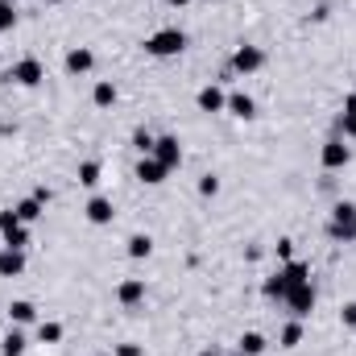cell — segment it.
Listing matches in <instances>:
<instances>
[{
    "mask_svg": "<svg viewBox=\"0 0 356 356\" xmlns=\"http://www.w3.org/2000/svg\"><path fill=\"white\" fill-rule=\"evenodd\" d=\"M186 33L178 29V25H166V29H158V33H149L145 38V54L149 58H178L182 50H186Z\"/></svg>",
    "mask_w": 356,
    "mask_h": 356,
    "instance_id": "cell-1",
    "label": "cell"
},
{
    "mask_svg": "<svg viewBox=\"0 0 356 356\" xmlns=\"http://www.w3.org/2000/svg\"><path fill=\"white\" fill-rule=\"evenodd\" d=\"M327 236H332L336 245H356V203L340 199V203L332 207V216H327Z\"/></svg>",
    "mask_w": 356,
    "mask_h": 356,
    "instance_id": "cell-2",
    "label": "cell"
},
{
    "mask_svg": "<svg viewBox=\"0 0 356 356\" xmlns=\"http://www.w3.org/2000/svg\"><path fill=\"white\" fill-rule=\"evenodd\" d=\"M4 83H13V88H42L46 83V67H42V58H17L4 75H0Z\"/></svg>",
    "mask_w": 356,
    "mask_h": 356,
    "instance_id": "cell-3",
    "label": "cell"
},
{
    "mask_svg": "<svg viewBox=\"0 0 356 356\" xmlns=\"http://www.w3.org/2000/svg\"><path fill=\"white\" fill-rule=\"evenodd\" d=\"M348 162H353V145H348L340 133H336V137H327V141L319 145V166H323L327 175H332V170H344Z\"/></svg>",
    "mask_w": 356,
    "mask_h": 356,
    "instance_id": "cell-4",
    "label": "cell"
},
{
    "mask_svg": "<svg viewBox=\"0 0 356 356\" xmlns=\"http://www.w3.org/2000/svg\"><path fill=\"white\" fill-rule=\"evenodd\" d=\"M261 67H266V50H261V46H249V42H245V46L232 50V63H228L232 75H257Z\"/></svg>",
    "mask_w": 356,
    "mask_h": 356,
    "instance_id": "cell-5",
    "label": "cell"
},
{
    "mask_svg": "<svg viewBox=\"0 0 356 356\" xmlns=\"http://www.w3.org/2000/svg\"><path fill=\"white\" fill-rule=\"evenodd\" d=\"M315 298H319V294H315V282H298V286L286 294L282 307L290 311V319H307V315L315 311Z\"/></svg>",
    "mask_w": 356,
    "mask_h": 356,
    "instance_id": "cell-6",
    "label": "cell"
},
{
    "mask_svg": "<svg viewBox=\"0 0 356 356\" xmlns=\"http://www.w3.org/2000/svg\"><path fill=\"white\" fill-rule=\"evenodd\" d=\"M0 236H4L8 249H25L29 245V224H21V216L13 207H4L0 211Z\"/></svg>",
    "mask_w": 356,
    "mask_h": 356,
    "instance_id": "cell-7",
    "label": "cell"
},
{
    "mask_svg": "<svg viewBox=\"0 0 356 356\" xmlns=\"http://www.w3.org/2000/svg\"><path fill=\"white\" fill-rule=\"evenodd\" d=\"M149 158H158V162L175 175L178 166H182V141H178L175 133H162V137L154 141V154H149Z\"/></svg>",
    "mask_w": 356,
    "mask_h": 356,
    "instance_id": "cell-8",
    "label": "cell"
},
{
    "mask_svg": "<svg viewBox=\"0 0 356 356\" xmlns=\"http://www.w3.org/2000/svg\"><path fill=\"white\" fill-rule=\"evenodd\" d=\"M116 302H120L124 311H137V307L145 302V277H120V286H116Z\"/></svg>",
    "mask_w": 356,
    "mask_h": 356,
    "instance_id": "cell-9",
    "label": "cell"
},
{
    "mask_svg": "<svg viewBox=\"0 0 356 356\" xmlns=\"http://www.w3.org/2000/svg\"><path fill=\"white\" fill-rule=\"evenodd\" d=\"M83 216H88V224H95V228H108V224L116 220V207H112L108 195H91L88 207H83Z\"/></svg>",
    "mask_w": 356,
    "mask_h": 356,
    "instance_id": "cell-10",
    "label": "cell"
},
{
    "mask_svg": "<svg viewBox=\"0 0 356 356\" xmlns=\"http://www.w3.org/2000/svg\"><path fill=\"white\" fill-rule=\"evenodd\" d=\"M195 104H199V112H224L228 108V91L220 88V83H207V88H199V95H195Z\"/></svg>",
    "mask_w": 356,
    "mask_h": 356,
    "instance_id": "cell-11",
    "label": "cell"
},
{
    "mask_svg": "<svg viewBox=\"0 0 356 356\" xmlns=\"http://www.w3.org/2000/svg\"><path fill=\"white\" fill-rule=\"evenodd\" d=\"M228 116H236V120H253L257 116V99L249 95V91H228V108H224Z\"/></svg>",
    "mask_w": 356,
    "mask_h": 356,
    "instance_id": "cell-12",
    "label": "cell"
},
{
    "mask_svg": "<svg viewBox=\"0 0 356 356\" xmlns=\"http://www.w3.org/2000/svg\"><path fill=\"white\" fill-rule=\"evenodd\" d=\"M63 67H67V75H88L91 67H95V54H91L88 46H71L67 58H63Z\"/></svg>",
    "mask_w": 356,
    "mask_h": 356,
    "instance_id": "cell-13",
    "label": "cell"
},
{
    "mask_svg": "<svg viewBox=\"0 0 356 356\" xmlns=\"http://www.w3.org/2000/svg\"><path fill=\"white\" fill-rule=\"evenodd\" d=\"M25 273V249H0V277H21Z\"/></svg>",
    "mask_w": 356,
    "mask_h": 356,
    "instance_id": "cell-14",
    "label": "cell"
},
{
    "mask_svg": "<svg viewBox=\"0 0 356 356\" xmlns=\"http://www.w3.org/2000/svg\"><path fill=\"white\" fill-rule=\"evenodd\" d=\"M336 124H340V137L344 141H356V91L344 95V108H340V120Z\"/></svg>",
    "mask_w": 356,
    "mask_h": 356,
    "instance_id": "cell-15",
    "label": "cell"
},
{
    "mask_svg": "<svg viewBox=\"0 0 356 356\" xmlns=\"http://www.w3.org/2000/svg\"><path fill=\"white\" fill-rule=\"evenodd\" d=\"M13 211L21 216V224H29V228H33V224L46 216V203H38L33 195H25V199H17V203H13Z\"/></svg>",
    "mask_w": 356,
    "mask_h": 356,
    "instance_id": "cell-16",
    "label": "cell"
},
{
    "mask_svg": "<svg viewBox=\"0 0 356 356\" xmlns=\"http://www.w3.org/2000/svg\"><path fill=\"white\" fill-rule=\"evenodd\" d=\"M166 175H170V170H166L158 158H141V162H137V178H141L145 186H158V182H166Z\"/></svg>",
    "mask_w": 356,
    "mask_h": 356,
    "instance_id": "cell-17",
    "label": "cell"
},
{
    "mask_svg": "<svg viewBox=\"0 0 356 356\" xmlns=\"http://www.w3.org/2000/svg\"><path fill=\"white\" fill-rule=\"evenodd\" d=\"M124 253H129L133 261H145V257L154 253V236H149V232H133V236L124 241Z\"/></svg>",
    "mask_w": 356,
    "mask_h": 356,
    "instance_id": "cell-18",
    "label": "cell"
},
{
    "mask_svg": "<svg viewBox=\"0 0 356 356\" xmlns=\"http://www.w3.org/2000/svg\"><path fill=\"white\" fill-rule=\"evenodd\" d=\"M8 319H13L17 327H25V323H38V307H33L29 298H13V302H8Z\"/></svg>",
    "mask_w": 356,
    "mask_h": 356,
    "instance_id": "cell-19",
    "label": "cell"
},
{
    "mask_svg": "<svg viewBox=\"0 0 356 356\" xmlns=\"http://www.w3.org/2000/svg\"><path fill=\"white\" fill-rule=\"evenodd\" d=\"M269 348V340L261 332H245L241 340H236V356H261Z\"/></svg>",
    "mask_w": 356,
    "mask_h": 356,
    "instance_id": "cell-20",
    "label": "cell"
},
{
    "mask_svg": "<svg viewBox=\"0 0 356 356\" xmlns=\"http://www.w3.org/2000/svg\"><path fill=\"white\" fill-rule=\"evenodd\" d=\"M99 178H104V166H99L95 158H88V162H79V170H75V182H79V186H88V191H95V186H99Z\"/></svg>",
    "mask_w": 356,
    "mask_h": 356,
    "instance_id": "cell-21",
    "label": "cell"
},
{
    "mask_svg": "<svg viewBox=\"0 0 356 356\" xmlns=\"http://www.w3.org/2000/svg\"><path fill=\"white\" fill-rule=\"evenodd\" d=\"M116 99H120V91H116L112 79H99V83L91 88V104H95V108H112Z\"/></svg>",
    "mask_w": 356,
    "mask_h": 356,
    "instance_id": "cell-22",
    "label": "cell"
},
{
    "mask_svg": "<svg viewBox=\"0 0 356 356\" xmlns=\"http://www.w3.org/2000/svg\"><path fill=\"white\" fill-rule=\"evenodd\" d=\"M277 344L282 348H298L302 344V319H286L282 332H277Z\"/></svg>",
    "mask_w": 356,
    "mask_h": 356,
    "instance_id": "cell-23",
    "label": "cell"
},
{
    "mask_svg": "<svg viewBox=\"0 0 356 356\" xmlns=\"http://www.w3.org/2000/svg\"><path fill=\"white\" fill-rule=\"evenodd\" d=\"M25 348H29L25 332H8V336L0 340V356H25Z\"/></svg>",
    "mask_w": 356,
    "mask_h": 356,
    "instance_id": "cell-24",
    "label": "cell"
},
{
    "mask_svg": "<svg viewBox=\"0 0 356 356\" xmlns=\"http://www.w3.org/2000/svg\"><path fill=\"white\" fill-rule=\"evenodd\" d=\"M154 141H158V137H154L145 124H141V129H133V149H137L141 158H149V154H154Z\"/></svg>",
    "mask_w": 356,
    "mask_h": 356,
    "instance_id": "cell-25",
    "label": "cell"
},
{
    "mask_svg": "<svg viewBox=\"0 0 356 356\" xmlns=\"http://www.w3.org/2000/svg\"><path fill=\"white\" fill-rule=\"evenodd\" d=\"M58 340H63V323L42 319V323H38V344H58Z\"/></svg>",
    "mask_w": 356,
    "mask_h": 356,
    "instance_id": "cell-26",
    "label": "cell"
},
{
    "mask_svg": "<svg viewBox=\"0 0 356 356\" xmlns=\"http://www.w3.org/2000/svg\"><path fill=\"white\" fill-rule=\"evenodd\" d=\"M17 29V4L13 0H0V33Z\"/></svg>",
    "mask_w": 356,
    "mask_h": 356,
    "instance_id": "cell-27",
    "label": "cell"
},
{
    "mask_svg": "<svg viewBox=\"0 0 356 356\" xmlns=\"http://www.w3.org/2000/svg\"><path fill=\"white\" fill-rule=\"evenodd\" d=\"M199 195H203V199H216V195H220V178L216 175H199Z\"/></svg>",
    "mask_w": 356,
    "mask_h": 356,
    "instance_id": "cell-28",
    "label": "cell"
},
{
    "mask_svg": "<svg viewBox=\"0 0 356 356\" xmlns=\"http://www.w3.org/2000/svg\"><path fill=\"white\" fill-rule=\"evenodd\" d=\"M273 253H277V261H282V266H286V261H294V241H290V236H282V241L273 245Z\"/></svg>",
    "mask_w": 356,
    "mask_h": 356,
    "instance_id": "cell-29",
    "label": "cell"
},
{
    "mask_svg": "<svg viewBox=\"0 0 356 356\" xmlns=\"http://www.w3.org/2000/svg\"><path fill=\"white\" fill-rule=\"evenodd\" d=\"M340 323H344L348 332H356V302H344V307H340Z\"/></svg>",
    "mask_w": 356,
    "mask_h": 356,
    "instance_id": "cell-30",
    "label": "cell"
},
{
    "mask_svg": "<svg viewBox=\"0 0 356 356\" xmlns=\"http://www.w3.org/2000/svg\"><path fill=\"white\" fill-rule=\"evenodd\" d=\"M116 356H145V348L133 344V340H124V344H116Z\"/></svg>",
    "mask_w": 356,
    "mask_h": 356,
    "instance_id": "cell-31",
    "label": "cell"
},
{
    "mask_svg": "<svg viewBox=\"0 0 356 356\" xmlns=\"http://www.w3.org/2000/svg\"><path fill=\"white\" fill-rule=\"evenodd\" d=\"M33 199L38 203H50V186H33Z\"/></svg>",
    "mask_w": 356,
    "mask_h": 356,
    "instance_id": "cell-32",
    "label": "cell"
},
{
    "mask_svg": "<svg viewBox=\"0 0 356 356\" xmlns=\"http://www.w3.org/2000/svg\"><path fill=\"white\" fill-rule=\"evenodd\" d=\"M261 253H266V249H261V245H249V249H245V261H257V257H261Z\"/></svg>",
    "mask_w": 356,
    "mask_h": 356,
    "instance_id": "cell-33",
    "label": "cell"
},
{
    "mask_svg": "<svg viewBox=\"0 0 356 356\" xmlns=\"http://www.w3.org/2000/svg\"><path fill=\"white\" fill-rule=\"evenodd\" d=\"M162 4H175V8H182V4H191V0H162Z\"/></svg>",
    "mask_w": 356,
    "mask_h": 356,
    "instance_id": "cell-34",
    "label": "cell"
},
{
    "mask_svg": "<svg viewBox=\"0 0 356 356\" xmlns=\"http://www.w3.org/2000/svg\"><path fill=\"white\" fill-rule=\"evenodd\" d=\"M199 356H220V348H203Z\"/></svg>",
    "mask_w": 356,
    "mask_h": 356,
    "instance_id": "cell-35",
    "label": "cell"
},
{
    "mask_svg": "<svg viewBox=\"0 0 356 356\" xmlns=\"http://www.w3.org/2000/svg\"><path fill=\"white\" fill-rule=\"evenodd\" d=\"M46 4H67V0H46Z\"/></svg>",
    "mask_w": 356,
    "mask_h": 356,
    "instance_id": "cell-36",
    "label": "cell"
}]
</instances>
